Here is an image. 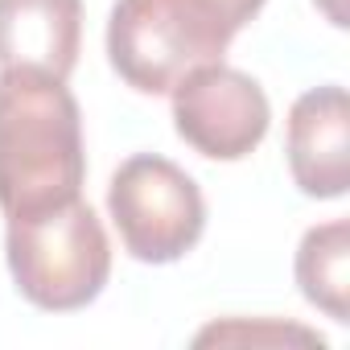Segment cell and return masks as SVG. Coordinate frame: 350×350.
<instances>
[{
    "instance_id": "6da1fadb",
    "label": "cell",
    "mask_w": 350,
    "mask_h": 350,
    "mask_svg": "<svg viewBox=\"0 0 350 350\" xmlns=\"http://www.w3.org/2000/svg\"><path fill=\"white\" fill-rule=\"evenodd\" d=\"M83 111L66 79L0 70V211L33 215L83 194Z\"/></svg>"
},
{
    "instance_id": "5b68a950",
    "label": "cell",
    "mask_w": 350,
    "mask_h": 350,
    "mask_svg": "<svg viewBox=\"0 0 350 350\" xmlns=\"http://www.w3.org/2000/svg\"><path fill=\"white\" fill-rule=\"evenodd\" d=\"M169 95L178 136L211 161L252 157L272 128V103L264 87L227 62L190 70Z\"/></svg>"
},
{
    "instance_id": "8fae6325",
    "label": "cell",
    "mask_w": 350,
    "mask_h": 350,
    "mask_svg": "<svg viewBox=\"0 0 350 350\" xmlns=\"http://www.w3.org/2000/svg\"><path fill=\"white\" fill-rule=\"evenodd\" d=\"M313 5L325 13V21L334 29H346V0H313Z\"/></svg>"
},
{
    "instance_id": "7a4b0ae2",
    "label": "cell",
    "mask_w": 350,
    "mask_h": 350,
    "mask_svg": "<svg viewBox=\"0 0 350 350\" xmlns=\"http://www.w3.org/2000/svg\"><path fill=\"white\" fill-rule=\"evenodd\" d=\"M5 260L17 293L46 313L87 309L111 276V239L91 202L70 198L33 215H9Z\"/></svg>"
},
{
    "instance_id": "ba28073f",
    "label": "cell",
    "mask_w": 350,
    "mask_h": 350,
    "mask_svg": "<svg viewBox=\"0 0 350 350\" xmlns=\"http://www.w3.org/2000/svg\"><path fill=\"white\" fill-rule=\"evenodd\" d=\"M297 284L301 297L321 309L329 321H350V223L329 219L309 227L297 247Z\"/></svg>"
},
{
    "instance_id": "9c48e42d",
    "label": "cell",
    "mask_w": 350,
    "mask_h": 350,
    "mask_svg": "<svg viewBox=\"0 0 350 350\" xmlns=\"http://www.w3.org/2000/svg\"><path fill=\"white\" fill-rule=\"evenodd\" d=\"M198 346H211V342H252V346H280V342H301V346H325V338L321 334H313V329H305V325H280V321H243V317H235V321H215V325H206L198 338H194Z\"/></svg>"
},
{
    "instance_id": "30bf717a",
    "label": "cell",
    "mask_w": 350,
    "mask_h": 350,
    "mask_svg": "<svg viewBox=\"0 0 350 350\" xmlns=\"http://www.w3.org/2000/svg\"><path fill=\"white\" fill-rule=\"evenodd\" d=\"M219 5L227 9V17L235 21V29H243V25H247L264 5H268V0H219Z\"/></svg>"
},
{
    "instance_id": "3957f363",
    "label": "cell",
    "mask_w": 350,
    "mask_h": 350,
    "mask_svg": "<svg viewBox=\"0 0 350 350\" xmlns=\"http://www.w3.org/2000/svg\"><path fill=\"white\" fill-rule=\"evenodd\" d=\"M235 21L219 0H116L107 62L140 95H169L190 70L223 62Z\"/></svg>"
},
{
    "instance_id": "52a82bcc",
    "label": "cell",
    "mask_w": 350,
    "mask_h": 350,
    "mask_svg": "<svg viewBox=\"0 0 350 350\" xmlns=\"http://www.w3.org/2000/svg\"><path fill=\"white\" fill-rule=\"evenodd\" d=\"M83 50V0H0V70L70 79Z\"/></svg>"
},
{
    "instance_id": "277c9868",
    "label": "cell",
    "mask_w": 350,
    "mask_h": 350,
    "mask_svg": "<svg viewBox=\"0 0 350 350\" xmlns=\"http://www.w3.org/2000/svg\"><path fill=\"white\" fill-rule=\"evenodd\" d=\"M107 215L124 252L140 264H178L206 231L198 182L161 152H136L111 173Z\"/></svg>"
},
{
    "instance_id": "8992f818",
    "label": "cell",
    "mask_w": 350,
    "mask_h": 350,
    "mask_svg": "<svg viewBox=\"0 0 350 350\" xmlns=\"http://www.w3.org/2000/svg\"><path fill=\"white\" fill-rule=\"evenodd\" d=\"M284 152L305 198L334 202L350 190V103L338 83L313 87L293 103Z\"/></svg>"
}]
</instances>
